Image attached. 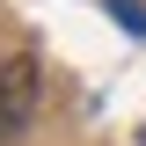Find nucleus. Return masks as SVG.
I'll return each instance as SVG.
<instances>
[{
	"mask_svg": "<svg viewBox=\"0 0 146 146\" xmlns=\"http://www.w3.org/2000/svg\"><path fill=\"white\" fill-rule=\"evenodd\" d=\"M29 110H36V58L15 51L0 66V139H15V131L29 124Z\"/></svg>",
	"mask_w": 146,
	"mask_h": 146,
	"instance_id": "nucleus-1",
	"label": "nucleus"
},
{
	"mask_svg": "<svg viewBox=\"0 0 146 146\" xmlns=\"http://www.w3.org/2000/svg\"><path fill=\"white\" fill-rule=\"evenodd\" d=\"M0 66H7V58H0Z\"/></svg>",
	"mask_w": 146,
	"mask_h": 146,
	"instance_id": "nucleus-2",
	"label": "nucleus"
}]
</instances>
